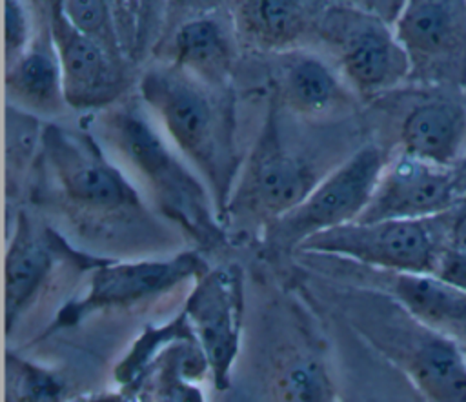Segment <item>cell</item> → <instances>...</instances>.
Here are the masks:
<instances>
[{
  "label": "cell",
  "mask_w": 466,
  "mask_h": 402,
  "mask_svg": "<svg viewBox=\"0 0 466 402\" xmlns=\"http://www.w3.org/2000/svg\"><path fill=\"white\" fill-rule=\"evenodd\" d=\"M4 36L5 64L9 65L29 47V22L20 2H4Z\"/></svg>",
  "instance_id": "obj_24"
},
{
  "label": "cell",
  "mask_w": 466,
  "mask_h": 402,
  "mask_svg": "<svg viewBox=\"0 0 466 402\" xmlns=\"http://www.w3.org/2000/svg\"><path fill=\"white\" fill-rule=\"evenodd\" d=\"M461 200H464V202H466V195H464V196H462V198H461Z\"/></svg>",
  "instance_id": "obj_32"
},
{
  "label": "cell",
  "mask_w": 466,
  "mask_h": 402,
  "mask_svg": "<svg viewBox=\"0 0 466 402\" xmlns=\"http://www.w3.org/2000/svg\"><path fill=\"white\" fill-rule=\"evenodd\" d=\"M459 200L451 167L399 151L388 158L371 200L355 222L433 218L451 211Z\"/></svg>",
  "instance_id": "obj_12"
},
{
  "label": "cell",
  "mask_w": 466,
  "mask_h": 402,
  "mask_svg": "<svg viewBox=\"0 0 466 402\" xmlns=\"http://www.w3.org/2000/svg\"><path fill=\"white\" fill-rule=\"evenodd\" d=\"M182 311L208 360L215 389L226 391L231 384V367L240 347L244 317L242 269L237 264L208 269L195 280Z\"/></svg>",
  "instance_id": "obj_10"
},
{
  "label": "cell",
  "mask_w": 466,
  "mask_h": 402,
  "mask_svg": "<svg viewBox=\"0 0 466 402\" xmlns=\"http://www.w3.org/2000/svg\"><path fill=\"white\" fill-rule=\"evenodd\" d=\"M451 173L455 178V187L459 196L462 198L466 195V155L461 156L453 166H451Z\"/></svg>",
  "instance_id": "obj_27"
},
{
  "label": "cell",
  "mask_w": 466,
  "mask_h": 402,
  "mask_svg": "<svg viewBox=\"0 0 466 402\" xmlns=\"http://www.w3.org/2000/svg\"><path fill=\"white\" fill-rule=\"evenodd\" d=\"M173 64L202 80L204 84L226 89L233 49L222 24L209 16L191 18L182 24L173 36Z\"/></svg>",
  "instance_id": "obj_20"
},
{
  "label": "cell",
  "mask_w": 466,
  "mask_h": 402,
  "mask_svg": "<svg viewBox=\"0 0 466 402\" xmlns=\"http://www.w3.org/2000/svg\"><path fill=\"white\" fill-rule=\"evenodd\" d=\"M446 249V213L422 220L346 224L317 233L295 253L337 256L375 269L433 275Z\"/></svg>",
  "instance_id": "obj_5"
},
{
  "label": "cell",
  "mask_w": 466,
  "mask_h": 402,
  "mask_svg": "<svg viewBox=\"0 0 466 402\" xmlns=\"http://www.w3.org/2000/svg\"><path fill=\"white\" fill-rule=\"evenodd\" d=\"M98 131L146 184L166 216L202 247L224 244L222 220L209 189L167 147L135 102L100 113Z\"/></svg>",
  "instance_id": "obj_3"
},
{
  "label": "cell",
  "mask_w": 466,
  "mask_h": 402,
  "mask_svg": "<svg viewBox=\"0 0 466 402\" xmlns=\"http://www.w3.org/2000/svg\"><path fill=\"white\" fill-rule=\"evenodd\" d=\"M399 135V151L451 167L466 142V106L453 96L426 98L408 111Z\"/></svg>",
  "instance_id": "obj_15"
},
{
  "label": "cell",
  "mask_w": 466,
  "mask_h": 402,
  "mask_svg": "<svg viewBox=\"0 0 466 402\" xmlns=\"http://www.w3.org/2000/svg\"><path fill=\"white\" fill-rule=\"evenodd\" d=\"M279 102L271 95L268 118L228 202L226 216L258 220L262 226L284 216L320 182L311 166L289 153L279 131Z\"/></svg>",
  "instance_id": "obj_8"
},
{
  "label": "cell",
  "mask_w": 466,
  "mask_h": 402,
  "mask_svg": "<svg viewBox=\"0 0 466 402\" xmlns=\"http://www.w3.org/2000/svg\"><path fill=\"white\" fill-rule=\"evenodd\" d=\"M388 158L377 144L357 149L324 176L302 204L266 226L268 246L295 251L317 233L355 222L371 200Z\"/></svg>",
  "instance_id": "obj_6"
},
{
  "label": "cell",
  "mask_w": 466,
  "mask_h": 402,
  "mask_svg": "<svg viewBox=\"0 0 466 402\" xmlns=\"http://www.w3.org/2000/svg\"><path fill=\"white\" fill-rule=\"evenodd\" d=\"M208 269L206 260L195 251H184L164 260H109L93 271L89 291L76 300H69L58 311L47 333L69 327L93 311L133 306L162 295L186 280L195 282Z\"/></svg>",
  "instance_id": "obj_11"
},
{
  "label": "cell",
  "mask_w": 466,
  "mask_h": 402,
  "mask_svg": "<svg viewBox=\"0 0 466 402\" xmlns=\"http://www.w3.org/2000/svg\"><path fill=\"white\" fill-rule=\"evenodd\" d=\"M67 382L53 369L5 355V402H67Z\"/></svg>",
  "instance_id": "obj_22"
},
{
  "label": "cell",
  "mask_w": 466,
  "mask_h": 402,
  "mask_svg": "<svg viewBox=\"0 0 466 402\" xmlns=\"http://www.w3.org/2000/svg\"><path fill=\"white\" fill-rule=\"evenodd\" d=\"M138 87L180 153L206 178L224 220L238 167L233 106L226 93L218 95L226 89L211 87L175 64L146 71Z\"/></svg>",
  "instance_id": "obj_1"
},
{
  "label": "cell",
  "mask_w": 466,
  "mask_h": 402,
  "mask_svg": "<svg viewBox=\"0 0 466 402\" xmlns=\"http://www.w3.org/2000/svg\"><path fill=\"white\" fill-rule=\"evenodd\" d=\"M462 344V349H464V355H466V342H461Z\"/></svg>",
  "instance_id": "obj_31"
},
{
  "label": "cell",
  "mask_w": 466,
  "mask_h": 402,
  "mask_svg": "<svg viewBox=\"0 0 466 402\" xmlns=\"http://www.w3.org/2000/svg\"><path fill=\"white\" fill-rule=\"evenodd\" d=\"M64 251H69L66 247ZM60 251L58 240H42L24 211L16 216L15 235L5 253V333L9 335L24 311L46 284Z\"/></svg>",
  "instance_id": "obj_17"
},
{
  "label": "cell",
  "mask_w": 466,
  "mask_h": 402,
  "mask_svg": "<svg viewBox=\"0 0 466 402\" xmlns=\"http://www.w3.org/2000/svg\"><path fill=\"white\" fill-rule=\"evenodd\" d=\"M44 158L62 206L87 226L146 224L147 209L124 173L106 158L95 138L49 124L42 131Z\"/></svg>",
  "instance_id": "obj_4"
},
{
  "label": "cell",
  "mask_w": 466,
  "mask_h": 402,
  "mask_svg": "<svg viewBox=\"0 0 466 402\" xmlns=\"http://www.w3.org/2000/svg\"><path fill=\"white\" fill-rule=\"evenodd\" d=\"M350 324L430 402H466L462 344L410 315L388 295L350 286L337 293Z\"/></svg>",
  "instance_id": "obj_2"
},
{
  "label": "cell",
  "mask_w": 466,
  "mask_h": 402,
  "mask_svg": "<svg viewBox=\"0 0 466 402\" xmlns=\"http://www.w3.org/2000/svg\"><path fill=\"white\" fill-rule=\"evenodd\" d=\"M127 397L118 393H100V395H89V397H78L67 402H126Z\"/></svg>",
  "instance_id": "obj_28"
},
{
  "label": "cell",
  "mask_w": 466,
  "mask_h": 402,
  "mask_svg": "<svg viewBox=\"0 0 466 402\" xmlns=\"http://www.w3.org/2000/svg\"><path fill=\"white\" fill-rule=\"evenodd\" d=\"M462 102H464V106H466V87H464V91H462Z\"/></svg>",
  "instance_id": "obj_29"
},
{
  "label": "cell",
  "mask_w": 466,
  "mask_h": 402,
  "mask_svg": "<svg viewBox=\"0 0 466 402\" xmlns=\"http://www.w3.org/2000/svg\"><path fill=\"white\" fill-rule=\"evenodd\" d=\"M126 402H142V400H138V398H127Z\"/></svg>",
  "instance_id": "obj_30"
},
{
  "label": "cell",
  "mask_w": 466,
  "mask_h": 402,
  "mask_svg": "<svg viewBox=\"0 0 466 402\" xmlns=\"http://www.w3.org/2000/svg\"><path fill=\"white\" fill-rule=\"evenodd\" d=\"M64 13L69 22L95 44H98L106 55L124 65V53L120 47V36L116 33V20L111 15L107 2L100 0H66L62 2Z\"/></svg>",
  "instance_id": "obj_23"
},
{
  "label": "cell",
  "mask_w": 466,
  "mask_h": 402,
  "mask_svg": "<svg viewBox=\"0 0 466 402\" xmlns=\"http://www.w3.org/2000/svg\"><path fill=\"white\" fill-rule=\"evenodd\" d=\"M350 262V260H348ZM359 287L373 289L393 298L422 324L466 342V291L424 273L375 269L362 264H346Z\"/></svg>",
  "instance_id": "obj_14"
},
{
  "label": "cell",
  "mask_w": 466,
  "mask_h": 402,
  "mask_svg": "<svg viewBox=\"0 0 466 402\" xmlns=\"http://www.w3.org/2000/svg\"><path fill=\"white\" fill-rule=\"evenodd\" d=\"M319 36L335 51L344 78L360 95L388 91L411 75L410 58L393 25L360 4L322 9Z\"/></svg>",
  "instance_id": "obj_7"
},
{
  "label": "cell",
  "mask_w": 466,
  "mask_h": 402,
  "mask_svg": "<svg viewBox=\"0 0 466 402\" xmlns=\"http://www.w3.org/2000/svg\"><path fill=\"white\" fill-rule=\"evenodd\" d=\"M279 106L297 115L322 118L351 107V93L329 65L309 53L297 49L280 55L275 91Z\"/></svg>",
  "instance_id": "obj_16"
},
{
  "label": "cell",
  "mask_w": 466,
  "mask_h": 402,
  "mask_svg": "<svg viewBox=\"0 0 466 402\" xmlns=\"http://www.w3.org/2000/svg\"><path fill=\"white\" fill-rule=\"evenodd\" d=\"M393 29L410 58V78L464 91L466 2L410 0Z\"/></svg>",
  "instance_id": "obj_9"
},
{
  "label": "cell",
  "mask_w": 466,
  "mask_h": 402,
  "mask_svg": "<svg viewBox=\"0 0 466 402\" xmlns=\"http://www.w3.org/2000/svg\"><path fill=\"white\" fill-rule=\"evenodd\" d=\"M47 25L58 58L64 98L73 109H102L127 87L126 67L82 35L66 16L62 2H49Z\"/></svg>",
  "instance_id": "obj_13"
},
{
  "label": "cell",
  "mask_w": 466,
  "mask_h": 402,
  "mask_svg": "<svg viewBox=\"0 0 466 402\" xmlns=\"http://www.w3.org/2000/svg\"><path fill=\"white\" fill-rule=\"evenodd\" d=\"M5 91L15 104L42 115L60 113L66 98L49 25L5 67Z\"/></svg>",
  "instance_id": "obj_19"
},
{
  "label": "cell",
  "mask_w": 466,
  "mask_h": 402,
  "mask_svg": "<svg viewBox=\"0 0 466 402\" xmlns=\"http://www.w3.org/2000/svg\"><path fill=\"white\" fill-rule=\"evenodd\" d=\"M182 338H195L184 311H180L166 324L147 326L144 333L135 340L127 355L115 367V380L120 384V393L131 398L144 380L149 366L162 353V349Z\"/></svg>",
  "instance_id": "obj_21"
},
{
  "label": "cell",
  "mask_w": 466,
  "mask_h": 402,
  "mask_svg": "<svg viewBox=\"0 0 466 402\" xmlns=\"http://www.w3.org/2000/svg\"><path fill=\"white\" fill-rule=\"evenodd\" d=\"M433 275L466 291V255L446 247Z\"/></svg>",
  "instance_id": "obj_25"
},
{
  "label": "cell",
  "mask_w": 466,
  "mask_h": 402,
  "mask_svg": "<svg viewBox=\"0 0 466 402\" xmlns=\"http://www.w3.org/2000/svg\"><path fill=\"white\" fill-rule=\"evenodd\" d=\"M311 4L289 0H246L233 7L237 35L262 51H291L317 31L322 11Z\"/></svg>",
  "instance_id": "obj_18"
},
{
  "label": "cell",
  "mask_w": 466,
  "mask_h": 402,
  "mask_svg": "<svg viewBox=\"0 0 466 402\" xmlns=\"http://www.w3.org/2000/svg\"><path fill=\"white\" fill-rule=\"evenodd\" d=\"M446 247L466 255V202L459 200L457 206L446 213Z\"/></svg>",
  "instance_id": "obj_26"
}]
</instances>
